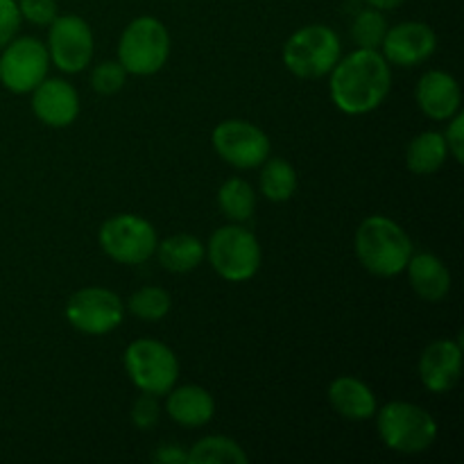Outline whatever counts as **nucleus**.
Instances as JSON below:
<instances>
[{
	"label": "nucleus",
	"instance_id": "6ab92c4d",
	"mask_svg": "<svg viewBox=\"0 0 464 464\" xmlns=\"http://www.w3.org/2000/svg\"><path fill=\"white\" fill-rule=\"evenodd\" d=\"M329 401L338 415L347 417L352 421L372 420L379 411L370 385L353 379V376H340V379L331 381Z\"/></svg>",
	"mask_w": 464,
	"mask_h": 464
},
{
	"label": "nucleus",
	"instance_id": "f3484780",
	"mask_svg": "<svg viewBox=\"0 0 464 464\" xmlns=\"http://www.w3.org/2000/svg\"><path fill=\"white\" fill-rule=\"evenodd\" d=\"M166 412L172 421L184 429H199L213 420L216 401H213L211 392L199 385H184V388H172L168 392Z\"/></svg>",
	"mask_w": 464,
	"mask_h": 464
},
{
	"label": "nucleus",
	"instance_id": "a211bd4d",
	"mask_svg": "<svg viewBox=\"0 0 464 464\" xmlns=\"http://www.w3.org/2000/svg\"><path fill=\"white\" fill-rule=\"evenodd\" d=\"M406 270L412 290L424 302H442L449 295V290H451V272L444 266L442 258H438L435 254L424 252L417 254V256H411Z\"/></svg>",
	"mask_w": 464,
	"mask_h": 464
},
{
	"label": "nucleus",
	"instance_id": "aec40b11",
	"mask_svg": "<svg viewBox=\"0 0 464 464\" xmlns=\"http://www.w3.org/2000/svg\"><path fill=\"white\" fill-rule=\"evenodd\" d=\"M159 263L166 267L168 272H175V275H184V272L195 270V267L202 266L204 256H207V247L199 243L198 238L188 234H175L168 236L166 240L157 245Z\"/></svg>",
	"mask_w": 464,
	"mask_h": 464
},
{
	"label": "nucleus",
	"instance_id": "b1692460",
	"mask_svg": "<svg viewBox=\"0 0 464 464\" xmlns=\"http://www.w3.org/2000/svg\"><path fill=\"white\" fill-rule=\"evenodd\" d=\"M247 453L238 447V442L222 435L199 440L188 451L190 464H247Z\"/></svg>",
	"mask_w": 464,
	"mask_h": 464
},
{
	"label": "nucleus",
	"instance_id": "423d86ee",
	"mask_svg": "<svg viewBox=\"0 0 464 464\" xmlns=\"http://www.w3.org/2000/svg\"><path fill=\"white\" fill-rule=\"evenodd\" d=\"M125 370L140 392L163 397L179 379V361L168 344L159 340H134L125 349Z\"/></svg>",
	"mask_w": 464,
	"mask_h": 464
},
{
	"label": "nucleus",
	"instance_id": "9d476101",
	"mask_svg": "<svg viewBox=\"0 0 464 464\" xmlns=\"http://www.w3.org/2000/svg\"><path fill=\"white\" fill-rule=\"evenodd\" d=\"M121 297L107 288H82L66 302V320L86 335H104L122 322Z\"/></svg>",
	"mask_w": 464,
	"mask_h": 464
},
{
	"label": "nucleus",
	"instance_id": "f03ea898",
	"mask_svg": "<svg viewBox=\"0 0 464 464\" xmlns=\"http://www.w3.org/2000/svg\"><path fill=\"white\" fill-rule=\"evenodd\" d=\"M356 256L372 275L394 276L406 270L412 256V240L390 218L370 216L356 229Z\"/></svg>",
	"mask_w": 464,
	"mask_h": 464
},
{
	"label": "nucleus",
	"instance_id": "f257e3e1",
	"mask_svg": "<svg viewBox=\"0 0 464 464\" xmlns=\"http://www.w3.org/2000/svg\"><path fill=\"white\" fill-rule=\"evenodd\" d=\"M392 89V72L383 54L358 48L331 68V100L340 111L362 116L385 102Z\"/></svg>",
	"mask_w": 464,
	"mask_h": 464
},
{
	"label": "nucleus",
	"instance_id": "6e6552de",
	"mask_svg": "<svg viewBox=\"0 0 464 464\" xmlns=\"http://www.w3.org/2000/svg\"><path fill=\"white\" fill-rule=\"evenodd\" d=\"M100 247L121 266H140L157 252V231L145 218L121 213L100 227Z\"/></svg>",
	"mask_w": 464,
	"mask_h": 464
},
{
	"label": "nucleus",
	"instance_id": "ddd939ff",
	"mask_svg": "<svg viewBox=\"0 0 464 464\" xmlns=\"http://www.w3.org/2000/svg\"><path fill=\"white\" fill-rule=\"evenodd\" d=\"M381 48H383V57L388 63L401 68L420 66L426 59L433 57L435 48H438V36H435L433 27L426 23H399L392 30L388 27Z\"/></svg>",
	"mask_w": 464,
	"mask_h": 464
},
{
	"label": "nucleus",
	"instance_id": "5701e85b",
	"mask_svg": "<svg viewBox=\"0 0 464 464\" xmlns=\"http://www.w3.org/2000/svg\"><path fill=\"white\" fill-rule=\"evenodd\" d=\"M218 207L229 220H249L256 208V195L247 181L234 177V179H227L218 190Z\"/></svg>",
	"mask_w": 464,
	"mask_h": 464
},
{
	"label": "nucleus",
	"instance_id": "1a4fd4ad",
	"mask_svg": "<svg viewBox=\"0 0 464 464\" xmlns=\"http://www.w3.org/2000/svg\"><path fill=\"white\" fill-rule=\"evenodd\" d=\"M48 48L39 39H12L0 54V84L12 93H30L48 77Z\"/></svg>",
	"mask_w": 464,
	"mask_h": 464
},
{
	"label": "nucleus",
	"instance_id": "7c9ffc66",
	"mask_svg": "<svg viewBox=\"0 0 464 464\" xmlns=\"http://www.w3.org/2000/svg\"><path fill=\"white\" fill-rule=\"evenodd\" d=\"M451 125L447 127V134H444V140H447V150L458 163L464 161V116L460 111L456 116L449 118Z\"/></svg>",
	"mask_w": 464,
	"mask_h": 464
},
{
	"label": "nucleus",
	"instance_id": "2eb2a0df",
	"mask_svg": "<svg viewBox=\"0 0 464 464\" xmlns=\"http://www.w3.org/2000/svg\"><path fill=\"white\" fill-rule=\"evenodd\" d=\"M32 111L44 125L68 127L80 113V98L68 82L45 77L32 91Z\"/></svg>",
	"mask_w": 464,
	"mask_h": 464
},
{
	"label": "nucleus",
	"instance_id": "4be33fe9",
	"mask_svg": "<svg viewBox=\"0 0 464 464\" xmlns=\"http://www.w3.org/2000/svg\"><path fill=\"white\" fill-rule=\"evenodd\" d=\"M297 190V172L285 159H270L263 161L261 170V193L270 202H288Z\"/></svg>",
	"mask_w": 464,
	"mask_h": 464
},
{
	"label": "nucleus",
	"instance_id": "412c9836",
	"mask_svg": "<svg viewBox=\"0 0 464 464\" xmlns=\"http://www.w3.org/2000/svg\"><path fill=\"white\" fill-rule=\"evenodd\" d=\"M447 140L440 131H421L411 140L406 152L408 170L415 175H433L447 161Z\"/></svg>",
	"mask_w": 464,
	"mask_h": 464
},
{
	"label": "nucleus",
	"instance_id": "cd10ccee",
	"mask_svg": "<svg viewBox=\"0 0 464 464\" xmlns=\"http://www.w3.org/2000/svg\"><path fill=\"white\" fill-rule=\"evenodd\" d=\"M18 12L34 25H50L59 16L57 0H18Z\"/></svg>",
	"mask_w": 464,
	"mask_h": 464
},
{
	"label": "nucleus",
	"instance_id": "4468645a",
	"mask_svg": "<svg viewBox=\"0 0 464 464\" xmlns=\"http://www.w3.org/2000/svg\"><path fill=\"white\" fill-rule=\"evenodd\" d=\"M462 374V340H435L420 358V379L426 390L444 394Z\"/></svg>",
	"mask_w": 464,
	"mask_h": 464
},
{
	"label": "nucleus",
	"instance_id": "20e7f679",
	"mask_svg": "<svg viewBox=\"0 0 464 464\" xmlns=\"http://www.w3.org/2000/svg\"><path fill=\"white\" fill-rule=\"evenodd\" d=\"M170 57V34L154 16H139L125 27L118 44V62L130 75H154Z\"/></svg>",
	"mask_w": 464,
	"mask_h": 464
},
{
	"label": "nucleus",
	"instance_id": "f8f14e48",
	"mask_svg": "<svg viewBox=\"0 0 464 464\" xmlns=\"http://www.w3.org/2000/svg\"><path fill=\"white\" fill-rule=\"evenodd\" d=\"M48 54L59 71H84L93 59V32L89 23L75 14L54 18L48 32Z\"/></svg>",
	"mask_w": 464,
	"mask_h": 464
},
{
	"label": "nucleus",
	"instance_id": "39448f33",
	"mask_svg": "<svg viewBox=\"0 0 464 464\" xmlns=\"http://www.w3.org/2000/svg\"><path fill=\"white\" fill-rule=\"evenodd\" d=\"M340 53V39L329 25H306L285 41L284 63L302 80H317L329 75L338 63Z\"/></svg>",
	"mask_w": 464,
	"mask_h": 464
},
{
	"label": "nucleus",
	"instance_id": "dca6fc26",
	"mask_svg": "<svg viewBox=\"0 0 464 464\" xmlns=\"http://www.w3.org/2000/svg\"><path fill=\"white\" fill-rule=\"evenodd\" d=\"M415 98L424 116L449 121L460 111V86L456 77L444 71H429L417 82Z\"/></svg>",
	"mask_w": 464,
	"mask_h": 464
},
{
	"label": "nucleus",
	"instance_id": "473e14b6",
	"mask_svg": "<svg viewBox=\"0 0 464 464\" xmlns=\"http://www.w3.org/2000/svg\"><path fill=\"white\" fill-rule=\"evenodd\" d=\"M367 7H374L379 9V12H390V9H397L401 7L406 0H365Z\"/></svg>",
	"mask_w": 464,
	"mask_h": 464
},
{
	"label": "nucleus",
	"instance_id": "9b49d317",
	"mask_svg": "<svg viewBox=\"0 0 464 464\" xmlns=\"http://www.w3.org/2000/svg\"><path fill=\"white\" fill-rule=\"evenodd\" d=\"M213 148L229 166L249 170L270 157V139L247 121H225L213 130Z\"/></svg>",
	"mask_w": 464,
	"mask_h": 464
},
{
	"label": "nucleus",
	"instance_id": "7ed1b4c3",
	"mask_svg": "<svg viewBox=\"0 0 464 464\" xmlns=\"http://www.w3.org/2000/svg\"><path fill=\"white\" fill-rule=\"evenodd\" d=\"M376 429L385 447L406 456L429 451L438 440V421L408 401H392L376 411Z\"/></svg>",
	"mask_w": 464,
	"mask_h": 464
},
{
	"label": "nucleus",
	"instance_id": "c85d7f7f",
	"mask_svg": "<svg viewBox=\"0 0 464 464\" xmlns=\"http://www.w3.org/2000/svg\"><path fill=\"white\" fill-rule=\"evenodd\" d=\"M159 421V403L154 394L143 392L131 408V424L139 430H150Z\"/></svg>",
	"mask_w": 464,
	"mask_h": 464
},
{
	"label": "nucleus",
	"instance_id": "bb28decb",
	"mask_svg": "<svg viewBox=\"0 0 464 464\" xmlns=\"http://www.w3.org/2000/svg\"><path fill=\"white\" fill-rule=\"evenodd\" d=\"M127 71L121 66V62H102L91 72V86L100 95H113L125 86Z\"/></svg>",
	"mask_w": 464,
	"mask_h": 464
},
{
	"label": "nucleus",
	"instance_id": "c756f323",
	"mask_svg": "<svg viewBox=\"0 0 464 464\" xmlns=\"http://www.w3.org/2000/svg\"><path fill=\"white\" fill-rule=\"evenodd\" d=\"M21 21L16 0H0V50L16 36Z\"/></svg>",
	"mask_w": 464,
	"mask_h": 464
},
{
	"label": "nucleus",
	"instance_id": "2f4dec72",
	"mask_svg": "<svg viewBox=\"0 0 464 464\" xmlns=\"http://www.w3.org/2000/svg\"><path fill=\"white\" fill-rule=\"evenodd\" d=\"M154 462L161 464H186L188 462V451L179 447V444H163L154 451Z\"/></svg>",
	"mask_w": 464,
	"mask_h": 464
},
{
	"label": "nucleus",
	"instance_id": "a878e982",
	"mask_svg": "<svg viewBox=\"0 0 464 464\" xmlns=\"http://www.w3.org/2000/svg\"><path fill=\"white\" fill-rule=\"evenodd\" d=\"M385 32H388V21H385L383 12H379L374 7L362 9L352 23V39L356 41L358 48H381V44L385 39Z\"/></svg>",
	"mask_w": 464,
	"mask_h": 464
},
{
	"label": "nucleus",
	"instance_id": "393cba45",
	"mask_svg": "<svg viewBox=\"0 0 464 464\" xmlns=\"http://www.w3.org/2000/svg\"><path fill=\"white\" fill-rule=\"evenodd\" d=\"M127 306H130L131 315H136L139 320L159 322L170 313L172 299L163 288H157V285H145V288L136 290V293L131 295Z\"/></svg>",
	"mask_w": 464,
	"mask_h": 464
},
{
	"label": "nucleus",
	"instance_id": "0eeeda50",
	"mask_svg": "<svg viewBox=\"0 0 464 464\" xmlns=\"http://www.w3.org/2000/svg\"><path fill=\"white\" fill-rule=\"evenodd\" d=\"M207 256L222 279L240 284L252 279L261 267V245L245 227L227 225L213 231L207 245Z\"/></svg>",
	"mask_w": 464,
	"mask_h": 464
}]
</instances>
